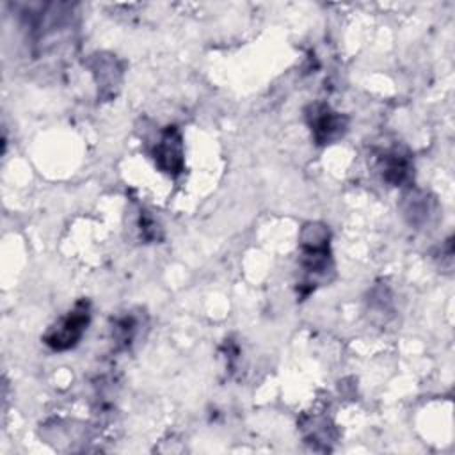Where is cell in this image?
Here are the masks:
<instances>
[{
  "label": "cell",
  "instance_id": "cell-1",
  "mask_svg": "<svg viewBox=\"0 0 455 455\" xmlns=\"http://www.w3.org/2000/svg\"><path fill=\"white\" fill-rule=\"evenodd\" d=\"M300 268L299 288L302 295L311 293L318 284L329 283L334 270L331 256V233L322 222H309L300 231Z\"/></svg>",
  "mask_w": 455,
  "mask_h": 455
},
{
  "label": "cell",
  "instance_id": "cell-2",
  "mask_svg": "<svg viewBox=\"0 0 455 455\" xmlns=\"http://www.w3.org/2000/svg\"><path fill=\"white\" fill-rule=\"evenodd\" d=\"M89 322H91V302L85 299H80L64 316H60L44 332L43 341L52 350H57V352L69 350L78 345V341L82 339V336L89 327Z\"/></svg>",
  "mask_w": 455,
  "mask_h": 455
},
{
  "label": "cell",
  "instance_id": "cell-3",
  "mask_svg": "<svg viewBox=\"0 0 455 455\" xmlns=\"http://www.w3.org/2000/svg\"><path fill=\"white\" fill-rule=\"evenodd\" d=\"M304 114H306V123L311 130V135L315 142L320 146L338 140L347 132L348 117L332 110L327 103L315 101L306 107Z\"/></svg>",
  "mask_w": 455,
  "mask_h": 455
},
{
  "label": "cell",
  "instance_id": "cell-4",
  "mask_svg": "<svg viewBox=\"0 0 455 455\" xmlns=\"http://www.w3.org/2000/svg\"><path fill=\"white\" fill-rule=\"evenodd\" d=\"M153 160L156 167L169 174V176H178L185 169V149H183V137L176 126H165L153 149H151Z\"/></svg>",
  "mask_w": 455,
  "mask_h": 455
},
{
  "label": "cell",
  "instance_id": "cell-5",
  "mask_svg": "<svg viewBox=\"0 0 455 455\" xmlns=\"http://www.w3.org/2000/svg\"><path fill=\"white\" fill-rule=\"evenodd\" d=\"M377 167L382 174V180L393 187L405 185L412 180V160L411 155L402 148H389L379 153Z\"/></svg>",
  "mask_w": 455,
  "mask_h": 455
},
{
  "label": "cell",
  "instance_id": "cell-6",
  "mask_svg": "<svg viewBox=\"0 0 455 455\" xmlns=\"http://www.w3.org/2000/svg\"><path fill=\"white\" fill-rule=\"evenodd\" d=\"M92 75L96 78L98 89L101 96H112L116 94V87L121 82V66L117 62V59L114 55H94L92 57V64H91Z\"/></svg>",
  "mask_w": 455,
  "mask_h": 455
},
{
  "label": "cell",
  "instance_id": "cell-7",
  "mask_svg": "<svg viewBox=\"0 0 455 455\" xmlns=\"http://www.w3.org/2000/svg\"><path fill=\"white\" fill-rule=\"evenodd\" d=\"M403 199V213L409 222L414 226L425 224L432 215V199H428L421 190H411Z\"/></svg>",
  "mask_w": 455,
  "mask_h": 455
},
{
  "label": "cell",
  "instance_id": "cell-8",
  "mask_svg": "<svg viewBox=\"0 0 455 455\" xmlns=\"http://www.w3.org/2000/svg\"><path fill=\"white\" fill-rule=\"evenodd\" d=\"M139 327H140V316L139 315H135V313L123 315L114 322L112 339L116 341V345L119 348H128L133 343V339L137 338Z\"/></svg>",
  "mask_w": 455,
  "mask_h": 455
},
{
  "label": "cell",
  "instance_id": "cell-9",
  "mask_svg": "<svg viewBox=\"0 0 455 455\" xmlns=\"http://www.w3.org/2000/svg\"><path fill=\"white\" fill-rule=\"evenodd\" d=\"M331 430H332V427L327 425L325 419H313V427L307 428V441L327 443V441H331Z\"/></svg>",
  "mask_w": 455,
  "mask_h": 455
},
{
  "label": "cell",
  "instance_id": "cell-10",
  "mask_svg": "<svg viewBox=\"0 0 455 455\" xmlns=\"http://www.w3.org/2000/svg\"><path fill=\"white\" fill-rule=\"evenodd\" d=\"M139 226H140V233L146 240H155L158 238L156 231H158V224L155 222V219L148 213H140V220H139Z\"/></svg>",
  "mask_w": 455,
  "mask_h": 455
}]
</instances>
